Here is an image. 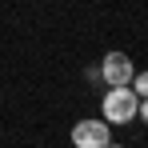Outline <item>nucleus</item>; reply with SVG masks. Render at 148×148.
<instances>
[{
	"instance_id": "4",
	"label": "nucleus",
	"mask_w": 148,
	"mask_h": 148,
	"mask_svg": "<svg viewBox=\"0 0 148 148\" xmlns=\"http://www.w3.org/2000/svg\"><path fill=\"white\" fill-rule=\"evenodd\" d=\"M128 84H132V92H136V96H148V72H132Z\"/></svg>"
},
{
	"instance_id": "2",
	"label": "nucleus",
	"mask_w": 148,
	"mask_h": 148,
	"mask_svg": "<svg viewBox=\"0 0 148 148\" xmlns=\"http://www.w3.org/2000/svg\"><path fill=\"white\" fill-rule=\"evenodd\" d=\"M72 144L76 148H108L112 144V124L104 120H76L72 124Z\"/></svg>"
},
{
	"instance_id": "1",
	"label": "nucleus",
	"mask_w": 148,
	"mask_h": 148,
	"mask_svg": "<svg viewBox=\"0 0 148 148\" xmlns=\"http://www.w3.org/2000/svg\"><path fill=\"white\" fill-rule=\"evenodd\" d=\"M136 104H140V96L132 92V84H112L104 92V100H100V116L108 124H132L136 120Z\"/></svg>"
},
{
	"instance_id": "3",
	"label": "nucleus",
	"mask_w": 148,
	"mask_h": 148,
	"mask_svg": "<svg viewBox=\"0 0 148 148\" xmlns=\"http://www.w3.org/2000/svg\"><path fill=\"white\" fill-rule=\"evenodd\" d=\"M132 56H124V52H104V60H100V68H96V76L112 88V84H128L132 80Z\"/></svg>"
},
{
	"instance_id": "5",
	"label": "nucleus",
	"mask_w": 148,
	"mask_h": 148,
	"mask_svg": "<svg viewBox=\"0 0 148 148\" xmlns=\"http://www.w3.org/2000/svg\"><path fill=\"white\" fill-rule=\"evenodd\" d=\"M136 116L148 124V96H140V104H136Z\"/></svg>"
}]
</instances>
